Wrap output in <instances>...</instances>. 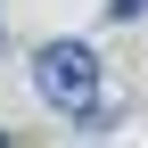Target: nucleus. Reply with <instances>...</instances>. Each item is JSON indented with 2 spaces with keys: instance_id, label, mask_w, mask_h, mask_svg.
Returning a JSON list of instances; mask_svg holds the SVG:
<instances>
[{
  "instance_id": "obj_1",
  "label": "nucleus",
  "mask_w": 148,
  "mask_h": 148,
  "mask_svg": "<svg viewBox=\"0 0 148 148\" xmlns=\"http://www.w3.org/2000/svg\"><path fill=\"white\" fill-rule=\"evenodd\" d=\"M33 90L49 107H99V49L90 41H41L33 49Z\"/></svg>"
},
{
  "instance_id": "obj_2",
  "label": "nucleus",
  "mask_w": 148,
  "mask_h": 148,
  "mask_svg": "<svg viewBox=\"0 0 148 148\" xmlns=\"http://www.w3.org/2000/svg\"><path fill=\"white\" fill-rule=\"evenodd\" d=\"M140 8H148V0H115V25H132V16H140Z\"/></svg>"
}]
</instances>
